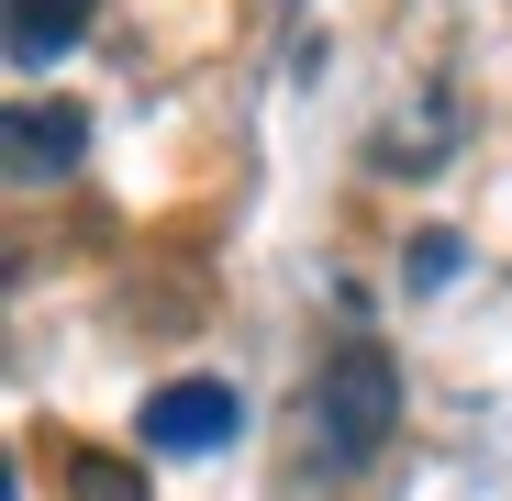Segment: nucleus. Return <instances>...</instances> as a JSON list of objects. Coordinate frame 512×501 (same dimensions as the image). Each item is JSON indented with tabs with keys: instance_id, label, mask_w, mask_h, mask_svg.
Wrapping results in <instances>:
<instances>
[{
	"instance_id": "4",
	"label": "nucleus",
	"mask_w": 512,
	"mask_h": 501,
	"mask_svg": "<svg viewBox=\"0 0 512 501\" xmlns=\"http://www.w3.org/2000/svg\"><path fill=\"white\" fill-rule=\"evenodd\" d=\"M78 34H90V0H12V78H45Z\"/></svg>"
},
{
	"instance_id": "1",
	"label": "nucleus",
	"mask_w": 512,
	"mask_h": 501,
	"mask_svg": "<svg viewBox=\"0 0 512 501\" xmlns=\"http://www.w3.org/2000/svg\"><path fill=\"white\" fill-rule=\"evenodd\" d=\"M390 424H401V368H390V346H334V368H323V390H312V457H323V479H357V468L390 446Z\"/></svg>"
},
{
	"instance_id": "3",
	"label": "nucleus",
	"mask_w": 512,
	"mask_h": 501,
	"mask_svg": "<svg viewBox=\"0 0 512 501\" xmlns=\"http://www.w3.org/2000/svg\"><path fill=\"white\" fill-rule=\"evenodd\" d=\"M0 145H12V179L45 190V179H67V167L90 156V123H78L67 101H56V112H45V101H12V134H0Z\"/></svg>"
},
{
	"instance_id": "5",
	"label": "nucleus",
	"mask_w": 512,
	"mask_h": 501,
	"mask_svg": "<svg viewBox=\"0 0 512 501\" xmlns=\"http://www.w3.org/2000/svg\"><path fill=\"white\" fill-rule=\"evenodd\" d=\"M67 490H78V501H145V479L112 468V457H67Z\"/></svg>"
},
{
	"instance_id": "6",
	"label": "nucleus",
	"mask_w": 512,
	"mask_h": 501,
	"mask_svg": "<svg viewBox=\"0 0 512 501\" xmlns=\"http://www.w3.org/2000/svg\"><path fill=\"white\" fill-rule=\"evenodd\" d=\"M457 257H468L457 234H423V245H412V290H446V279H457Z\"/></svg>"
},
{
	"instance_id": "2",
	"label": "nucleus",
	"mask_w": 512,
	"mask_h": 501,
	"mask_svg": "<svg viewBox=\"0 0 512 501\" xmlns=\"http://www.w3.org/2000/svg\"><path fill=\"white\" fill-rule=\"evenodd\" d=\"M223 435H245V401H234L223 379H167V390L145 401V446H156V457H212Z\"/></svg>"
}]
</instances>
